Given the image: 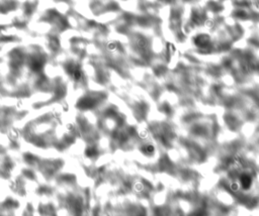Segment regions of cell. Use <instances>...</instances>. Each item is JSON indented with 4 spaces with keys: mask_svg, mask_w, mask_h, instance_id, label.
Returning a JSON list of instances; mask_svg holds the SVG:
<instances>
[{
    "mask_svg": "<svg viewBox=\"0 0 259 216\" xmlns=\"http://www.w3.org/2000/svg\"><path fill=\"white\" fill-rule=\"evenodd\" d=\"M240 182H241V186L243 189L247 190L251 187L252 184V179L249 175H242L240 178Z\"/></svg>",
    "mask_w": 259,
    "mask_h": 216,
    "instance_id": "6da1fadb",
    "label": "cell"
},
{
    "mask_svg": "<svg viewBox=\"0 0 259 216\" xmlns=\"http://www.w3.org/2000/svg\"><path fill=\"white\" fill-rule=\"evenodd\" d=\"M144 151H146V153H148V154H152V153H154L155 148H154V147L152 145H146V147L144 148Z\"/></svg>",
    "mask_w": 259,
    "mask_h": 216,
    "instance_id": "7a4b0ae2",
    "label": "cell"
}]
</instances>
